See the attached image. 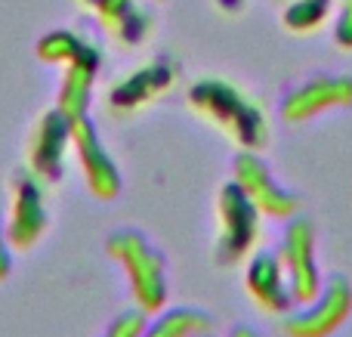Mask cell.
Returning <instances> with one entry per match:
<instances>
[{
	"label": "cell",
	"mask_w": 352,
	"mask_h": 337,
	"mask_svg": "<svg viewBox=\"0 0 352 337\" xmlns=\"http://www.w3.org/2000/svg\"><path fill=\"white\" fill-rule=\"evenodd\" d=\"M188 105L219 130L232 136L241 149L260 152L269 142V121L263 109L250 96H244L235 84L223 78H201L188 90Z\"/></svg>",
	"instance_id": "6da1fadb"
},
{
	"label": "cell",
	"mask_w": 352,
	"mask_h": 337,
	"mask_svg": "<svg viewBox=\"0 0 352 337\" xmlns=\"http://www.w3.org/2000/svg\"><path fill=\"white\" fill-rule=\"evenodd\" d=\"M105 251L124 270L133 294L136 307L142 313H158L167 307L170 297V285H167V260L152 241L146 239V232L136 226H121L105 239Z\"/></svg>",
	"instance_id": "7a4b0ae2"
},
{
	"label": "cell",
	"mask_w": 352,
	"mask_h": 337,
	"mask_svg": "<svg viewBox=\"0 0 352 337\" xmlns=\"http://www.w3.org/2000/svg\"><path fill=\"white\" fill-rule=\"evenodd\" d=\"M260 210L254 208L235 180L219 186L217 192V254L219 266H232L256 245L260 239Z\"/></svg>",
	"instance_id": "3957f363"
},
{
	"label": "cell",
	"mask_w": 352,
	"mask_h": 337,
	"mask_svg": "<svg viewBox=\"0 0 352 337\" xmlns=\"http://www.w3.org/2000/svg\"><path fill=\"white\" fill-rule=\"evenodd\" d=\"M352 316V282L346 276H331L309 303H300L281 322L287 337H331Z\"/></svg>",
	"instance_id": "277c9868"
},
{
	"label": "cell",
	"mask_w": 352,
	"mask_h": 337,
	"mask_svg": "<svg viewBox=\"0 0 352 337\" xmlns=\"http://www.w3.org/2000/svg\"><path fill=\"white\" fill-rule=\"evenodd\" d=\"M278 257L287 272L294 303L297 307L300 303H309L322 291L324 279H322V266H318V257H316V223L309 217H303V210L294 214L291 220H285Z\"/></svg>",
	"instance_id": "5b68a950"
},
{
	"label": "cell",
	"mask_w": 352,
	"mask_h": 337,
	"mask_svg": "<svg viewBox=\"0 0 352 337\" xmlns=\"http://www.w3.org/2000/svg\"><path fill=\"white\" fill-rule=\"evenodd\" d=\"M232 180L241 186V192L254 202V208L263 217L291 220L303 208V198L278 183V177L272 173V167L263 161V155L256 149H241L235 155V161H232Z\"/></svg>",
	"instance_id": "8992f818"
},
{
	"label": "cell",
	"mask_w": 352,
	"mask_h": 337,
	"mask_svg": "<svg viewBox=\"0 0 352 337\" xmlns=\"http://www.w3.org/2000/svg\"><path fill=\"white\" fill-rule=\"evenodd\" d=\"M72 146L78 152L87 189L96 198H102V202H111V198L121 195V189H124L121 167L111 158L109 146L102 142V133H99L96 121L90 115L72 118Z\"/></svg>",
	"instance_id": "52a82bcc"
},
{
	"label": "cell",
	"mask_w": 352,
	"mask_h": 337,
	"mask_svg": "<svg viewBox=\"0 0 352 337\" xmlns=\"http://www.w3.org/2000/svg\"><path fill=\"white\" fill-rule=\"evenodd\" d=\"M349 105H352L349 74H312V78L294 84L281 96L278 115L287 124H303L331 109H349Z\"/></svg>",
	"instance_id": "ba28073f"
},
{
	"label": "cell",
	"mask_w": 352,
	"mask_h": 337,
	"mask_svg": "<svg viewBox=\"0 0 352 337\" xmlns=\"http://www.w3.org/2000/svg\"><path fill=\"white\" fill-rule=\"evenodd\" d=\"M50 226L47 202H43V183L25 167L12 177L10 217H6V235L12 251H31L43 239Z\"/></svg>",
	"instance_id": "9c48e42d"
},
{
	"label": "cell",
	"mask_w": 352,
	"mask_h": 337,
	"mask_svg": "<svg viewBox=\"0 0 352 337\" xmlns=\"http://www.w3.org/2000/svg\"><path fill=\"white\" fill-rule=\"evenodd\" d=\"M68 142H72V118L53 105L37 118L28 140V171L41 183H59L62 180Z\"/></svg>",
	"instance_id": "30bf717a"
},
{
	"label": "cell",
	"mask_w": 352,
	"mask_h": 337,
	"mask_svg": "<svg viewBox=\"0 0 352 337\" xmlns=\"http://www.w3.org/2000/svg\"><path fill=\"white\" fill-rule=\"evenodd\" d=\"M244 288H248V294L260 303L263 313L287 316L294 307H297L278 251H256L254 257H250L248 270H244Z\"/></svg>",
	"instance_id": "8fae6325"
},
{
	"label": "cell",
	"mask_w": 352,
	"mask_h": 337,
	"mask_svg": "<svg viewBox=\"0 0 352 337\" xmlns=\"http://www.w3.org/2000/svg\"><path fill=\"white\" fill-rule=\"evenodd\" d=\"M176 74H179V68H176L167 56H158V59H152L148 65L136 68L133 74L118 80L109 93V105L118 111L142 109L146 102H152V99H158L161 93L170 90Z\"/></svg>",
	"instance_id": "7c38bea8"
},
{
	"label": "cell",
	"mask_w": 352,
	"mask_h": 337,
	"mask_svg": "<svg viewBox=\"0 0 352 337\" xmlns=\"http://www.w3.org/2000/svg\"><path fill=\"white\" fill-rule=\"evenodd\" d=\"M84 6L124 47H140L155 25L152 12L142 6V0H84Z\"/></svg>",
	"instance_id": "4fadbf2b"
},
{
	"label": "cell",
	"mask_w": 352,
	"mask_h": 337,
	"mask_svg": "<svg viewBox=\"0 0 352 337\" xmlns=\"http://www.w3.org/2000/svg\"><path fill=\"white\" fill-rule=\"evenodd\" d=\"M102 68V53L96 47H87L72 62H65V74L59 84V96H56V109L65 111L68 118L90 115L93 102V87H96V74Z\"/></svg>",
	"instance_id": "5bb4252c"
},
{
	"label": "cell",
	"mask_w": 352,
	"mask_h": 337,
	"mask_svg": "<svg viewBox=\"0 0 352 337\" xmlns=\"http://www.w3.org/2000/svg\"><path fill=\"white\" fill-rule=\"evenodd\" d=\"M213 331V316L198 307H164L152 313L142 337H201Z\"/></svg>",
	"instance_id": "9a60e30c"
},
{
	"label": "cell",
	"mask_w": 352,
	"mask_h": 337,
	"mask_svg": "<svg viewBox=\"0 0 352 337\" xmlns=\"http://www.w3.org/2000/svg\"><path fill=\"white\" fill-rule=\"evenodd\" d=\"M87 47H90V41H84V37L74 34V31L53 28V31H47V34L37 41L34 53H37V59H41L43 65H65V62H72L78 53H84Z\"/></svg>",
	"instance_id": "2e32d148"
},
{
	"label": "cell",
	"mask_w": 352,
	"mask_h": 337,
	"mask_svg": "<svg viewBox=\"0 0 352 337\" xmlns=\"http://www.w3.org/2000/svg\"><path fill=\"white\" fill-rule=\"evenodd\" d=\"M331 10H334V0H287L281 25L294 34H309V31L322 28Z\"/></svg>",
	"instance_id": "e0dca14e"
},
{
	"label": "cell",
	"mask_w": 352,
	"mask_h": 337,
	"mask_svg": "<svg viewBox=\"0 0 352 337\" xmlns=\"http://www.w3.org/2000/svg\"><path fill=\"white\" fill-rule=\"evenodd\" d=\"M146 322H148V313H142L140 307H127L109 322V328L99 337H142Z\"/></svg>",
	"instance_id": "ac0fdd59"
},
{
	"label": "cell",
	"mask_w": 352,
	"mask_h": 337,
	"mask_svg": "<svg viewBox=\"0 0 352 337\" xmlns=\"http://www.w3.org/2000/svg\"><path fill=\"white\" fill-rule=\"evenodd\" d=\"M334 43L340 50H352V0H340L334 16Z\"/></svg>",
	"instance_id": "d6986e66"
},
{
	"label": "cell",
	"mask_w": 352,
	"mask_h": 337,
	"mask_svg": "<svg viewBox=\"0 0 352 337\" xmlns=\"http://www.w3.org/2000/svg\"><path fill=\"white\" fill-rule=\"evenodd\" d=\"M10 272H12V245H10V235H6L3 214H0V282L10 279Z\"/></svg>",
	"instance_id": "ffe728a7"
},
{
	"label": "cell",
	"mask_w": 352,
	"mask_h": 337,
	"mask_svg": "<svg viewBox=\"0 0 352 337\" xmlns=\"http://www.w3.org/2000/svg\"><path fill=\"white\" fill-rule=\"evenodd\" d=\"M217 6H219L223 12H241L244 0H217Z\"/></svg>",
	"instance_id": "44dd1931"
},
{
	"label": "cell",
	"mask_w": 352,
	"mask_h": 337,
	"mask_svg": "<svg viewBox=\"0 0 352 337\" xmlns=\"http://www.w3.org/2000/svg\"><path fill=\"white\" fill-rule=\"evenodd\" d=\"M229 337H260V334H256V328H250V325H244V322H241V325L232 328Z\"/></svg>",
	"instance_id": "7402d4cb"
},
{
	"label": "cell",
	"mask_w": 352,
	"mask_h": 337,
	"mask_svg": "<svg viewBox=\"0 0 352 337\" xmlns=\"http://www.w3.org/2000/svg\"><path fill=\"white\" fill-rule=\"evenodd\" d=\"M201 337H217V334H213V331H210V334H201Z\"/></svg>",
	"instance_id": "603a6c76"
}]
</instances>
